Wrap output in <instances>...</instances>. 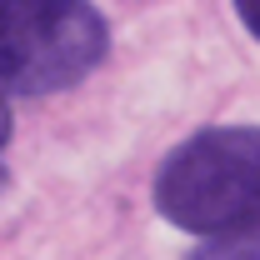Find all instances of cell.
Returning a JSON list of instances; mask_svg holds the SVG:
<instances>
[{
	"instance_id": "cell-1",
	"label": "cell",
	"mask_w": 260,
	"mask_h": 260,
	"mask_svg": "<svg viewBox=\"0 0 260 260\" xmlns=\"http://www.w3.org/2000/svg\"><path fill=\"white\" fill-rule=\"evenodd\" d=\"M155 210L195 235L260 230V125H215L180 140L155 175Z\"/></svg>"
},
{
	"instance_id": "cell-2",
	"label": "cell",
	"mask_w": 260,
	"mask_h": 260,
	"mask_svg": "<svg viewBox=\"0 0 260 260\" xmlns=\"http://www.w3.org/2000/svg\"><path fill=\"white\" fill-rule=\"evenodd\" d=\"M110 50L90 0H0V95H55L80 85Z\"/></svg>"
},
{
	"instance_id": "cell-3",
	"label": "cell",
	"mask_w": 260,
	"mask_h": 260,
	"mask_svg": "<svg viewBox=\"0 0 260 260\" xmlns=\"http://www.w3.org/2000/svg\"><path fill=\"white\" fill-rule=\"evenodd\" d=\"M190 260H260V230H235V235H210Z\"/></svg>"
},
{
	"instance_id": "cell-4",
	"label": "cell",
	"mask_w": 260,
	"mask_h": 260,
	"mask_svg": "<svg viewBox=\"0 0 260 260\" xmlns=\"http://www.w3.org/2000/svg\"><path fill=\"white\" fill-rule=\"evenodd\" d=\"M235 15L245 20V30L260 40V0H235Z\"/></svg>"
},
{
	"instance_id": "cell-5",
	"label": "cell",
	"mask_w": 260,
	"mask_h": 260,
	"mask_svg": "<svg viewBox=\"0 0 260 260\" xmlns=\"http://www.w3.org/2000/svg\"><path fill=\"white\" fill-rule=\"evenodd\" d=\"M5 140H10V110H5V100H0V150H5ZM0 185H5V175H0Z\"/></svg>"
}]
</instances>
